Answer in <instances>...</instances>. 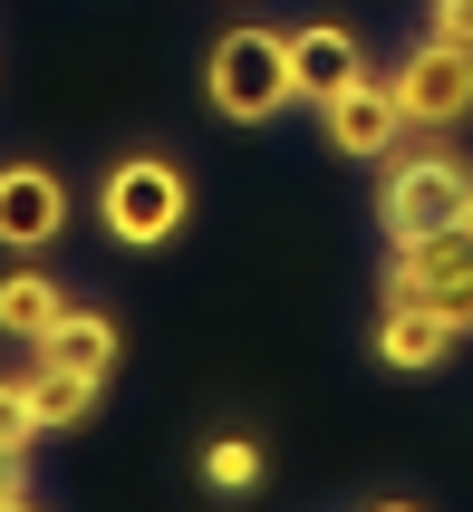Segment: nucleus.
<instances>
[{"label": "nucleus", "mask_w": 473, "mask_h": 512, "mask_svg": "<svg viewBox=\"0 0 473 512\" xmlns=\"http://www.w3.org/2000/svg\"><path fill=\"white\" fill-rule=\"evenodd\" d=\"M58 310H68V290H58V271H10V281H0V339L39 348V339L58 329Z\"/></svg>", "instance_id": "nucleus-11"}, {"label": "nucleus", "mask_w": 473, "mask_h": 512, "mask_svg": "<svg viewBox=\"0 0 473 512\" xmlns=\"http://www.w3.org/2000/svg\"><path fill=\"white\" fill-rule=\"evenodd\" d=\"M473 223V165L445 145H416V155H387V184H377V232L387 242H425V232Z\"/></svg>", "instance_id": "nucleus-2"}, {"label": "nucleus", "mask_w": 473, "mask_h": 512, "mask_svg": "<svg viewBox=\"0 0 473 512\" xmlns=\"http://www.w3.org/2000/svg\"><path fill=\"white\" fill-rule=\"evenodd\" d=\"M203 97H213V116H232V126L290 116L300 107V87H290V29H223V39L203 49Z\"/></svg>", "instance_id": "nucleus-1"}, {"label": "nucleus", "mask_w": 473, "mask_h": 512, "mask_svg": "<svg viewBox=\"0 0 473 512\" xmlns=\"http://www.w3.org/2000/svg\"><path fill=\"white\" fill-rule=\"evenodd\" d=\"M29 387V416H39V435H68L97 416V397H107V377H87V368H58V358H39V368L20 377Z\"/></svg>", "instance_id": "nucleus-10"}, {"label": "nucleus", "mask_w": 473, "mask_h": 512, "mask_svg": "<svg viewBox=\"0 0 473 512\" xmlns=\"http://www.w3.org/2000/svg\"><path fill=\"white\" fill-rule=\"evenodd\" d=\"M387 87H396L406 136H445V126H464V116H473V39H435V29H425L416 49L387 68Z\"/></svg>", "instance_id": "nucleus-5"}, {"label": "nucleus", "mask_w": 473, "mask_h": 512, "mask_svg": "<svg viewBox=\"0 0 473 512\" xmlns=\"http://www.w3.org/2000/svg\"><path fill=\"white\" fill-rule=\"evenodd\" d=\"M184 213H194V184H184L174 155H116L107 184H97V223L126 252H165L174 232H184Z\"/></svg>", "instance_id": "nucleus-3"}, {"label": "nucleus", "mask_w": 473, "mask_h": 512, "mask_svg": "<svg viewBox=\"0 0 473 512\" xmlns=\"http://www.w3.org/2000/svg\"><path fill=\"white\" fill-rule=\"evenodd\" d=\"M68 232V184L49 165H0V252H49Z\"/></svg>", "instance_id": "nucleus-7"}, {"label": "nucleus", "mask_w": 473, "mask_h": 512, "mask_svg": "<svg viewBox=\"0 0 473 512\" xmlns=\"http://www.w3.org/2000/svg\"><path fill=\"white\" fill-rule=\"evenodd\" d=\"M425 29H435V39H473V0H435Z\"/></svg>", "instance_id": "nucleus-15"}, {"label": "nucleus", "mask_w": 473, "mask_h": 512, "mask_svg": "<svg viewBox=\"0 0 473 512\" xmlns=\"http://www.w3.org/2000/svg\"><path fill=\"white\" fill-rule=\"evenodd\" d=\"M0 512H49V503H39V493H10V503H0Z\"/></svg>", "instance_id": "nucleus-17"}, {"label": "nucleus", "mask_w": 473, "mask_h": 512, "mask_svg": "<svg viewBox=\"0 0 473 512\" xmlns=\"http://www.w3.org/2000/svg\"><path fill=\"white\" fill-rule=\"evenodd\" d=\"M39 358H58V368H87V377H107V368H116V319H107V310H78V300H68V310H58V329L39 339Z\"/></svg>", "instance_id": "nucleus-12"}, {"label": "nucleus", "mask_w": 473, "mask_h": 512, "mask_svg": "<svg viewBox=\"0 0 473 512\" xmlns=\"http://www.w3.org/2000/svg\"><path fill=\"white\" fill-rule=\"evenodd\" d=\"M387 300H416V310L454 319L473 339V223L454 232H425V242H387V271H377Z\"/></svg>", "instance_id": "nucleus-4"}, {"label": "nucleus", "mask_w": 473, "mask_h": 512, "mask_svg": "<svg viewBox=\"0 0 473 512\" xmlns=\"http://www.w3.org/2000/svg\"><path fill=\"white\" fill-rule=\"evenodd\" d=\"M39 435V416H29V387L20 377H0V445H29Z\"/></svg>", "instance_id": "nucleus-14"}, {"label": "nucleus", "mask_w": 473, "mask_h": 512, "mask_svg": "<svg viewBox=\"0 0 473 512\" xmlns=\"http://www.w3.org/2000/svg\"><path fill=\"white\" fill-rule=\"evenodd\" d=\"M367 348H377V368L425 377V368H445L454 348H464V329H454V319H435V310H416V300H387V310H377V329H367Z\"/></svg>", "instance_id": "nucleus-9"}, {"label": "nucleus", "mask_w": 473, "mask_h": 512, "mask_svg": "<svg viewBox=\"0 0 473 512\" xmlns=\"http://www.w3.org/2000/svg\"><path fill=\"white\" fill-rule=\"evenodd\" d=\"M309 116H319V136H329L348 165H387L396 136H406V116H396V87L377 78V68H367L358 87H338L329 107H309Z\"/></svg>", "instance_id": "nucleus-6"}, {"label": "nucleus", "mask_w": 473, "mask_h": 512, "mask_svg": "<svg viewBox=\"0 0 473 512\" xmlns=\"http://www.w3.org/2000/svg\"><path fill=\"white\" fill-rule=\"evenodd\" d=\"M358 78H367L358 29H338V20H309V29H290V87H300V107H329L338 87H358Z\"/></svg>", "instance_id": "nucleus-8"}, {"label": "nucleus", "mask_w": 473, "mask_h": 512, "mask_svg": "<svg viewBox=\"0 0 473 512\" xmlns=\"http://www.w3.org/2000/svg\"><path fill=\"white\" fill-rule=\"evenodd\" d=\"M10 493H29V445H0V503Z\"/></svg>", "instance_id": "nucleus-16"}, {"label": "nucleus", "mask_w": 473, "mask_h": 512, "mask_svg": "<svg viewBox=\"0 0 473 512\" xmlns=\"http://www.w3.org/2000/svg\"><path fill=\"white\" fill-rule=\"evenodd\" d=\"M261 474H271V464H261L251 435H213V445H203V484H213V493H251Z\"/></svg>", "instance_id": "nucleus-13"}, {"label": "nucleus", "mask_w": 473, "mask_h": 512, "mask_svg": "<svg viewBox=\"0 0 473 512\" xmlns=\"http://www.w3.org/2000/svg\"><path fill=\"white\" fill-rule=\"evenodd\" d=\"M367 512H425V503H367Z\"/></svg>", "instance_id": "nucleus-18"}]
</instances>
